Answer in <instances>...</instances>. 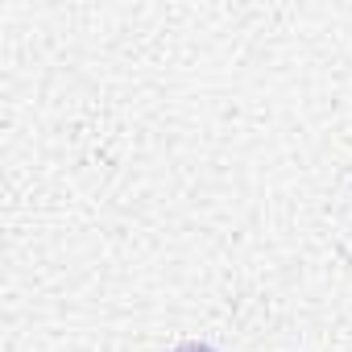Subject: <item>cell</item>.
<instances>
[{
	"label": "cell",
	"mask_w": 352,
	"mask_h": 352,
	"mask_svg": "<svg viewBox=\"0 0 352 352\" xmlns=\"http://www.w3.org/2000/svg\"><path fill=\"white\" fill-rule=\"evenodd\" d=\"M174 352H216V348H212V344H199V340H191V344H179Z\"/></svg>",
	"instance_id": "obj_1"
}]
</instances>
